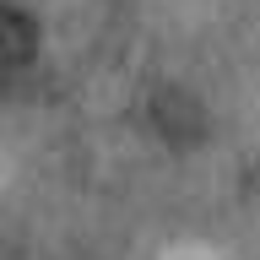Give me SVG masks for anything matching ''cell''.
Masks as SVG:
<instances>
[{
  "label": "cell",
  "instance_id": "cell-1",
  "mask_svg": "<svg viewBox=\"0 0 260 260\" xmlns=\"http://www.w3.org/2000/svg\"><path fill=\"white\" fill-rule=\"evenodd\" d=\"M38 54V27H32L27 11L16 6H0V76H11Z\"/></svg>",
  "mask_w": 260,
  "mask_h": 260
}]
</instances>
